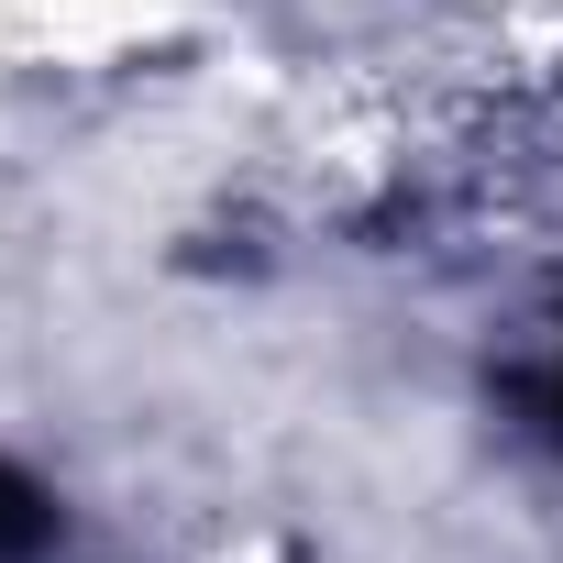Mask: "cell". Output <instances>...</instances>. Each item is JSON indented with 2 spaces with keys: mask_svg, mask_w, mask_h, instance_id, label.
<instances>
[{
  "mask_svg": "<svg viewBox=\"0 0 563 563\" xmlns=\"http://www.w3.org/2000/svg\"><path fill=\"white\" fill-rule=\"evenodd\" d=\"M541 420H552V442H563V343H552V365H541Z\"/></svg>",
  "mask_w": 563,
  "mask_h": 563,
  "instance_id": "2",
  "label": "cell"
},
{
  "mask_svg": "<svg viewBox=\"0 0 563 563\" xmlns=\"http://www.w3.org/2000/svg\"><path fill=\"white\" fill-rule=\"evenodd\" d=\"M56 541V508H45V486L23 475V464H0V563H34Z\"/></svg>",
  "mask_w": 563,
  "mask_h": 563,
  "instance_id": "1",
  "label": "cell"
}]
</instances>
